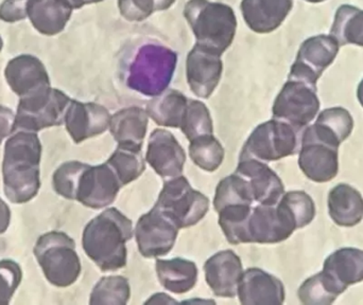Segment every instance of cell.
Returning <instances> with one entry per match:
<instances>
[{
	"mask_svg": "<svg viewBox=\"0 0 363 305\" xmlns=\"http://www.w3.org/2000/svg\"><path fill=\"white\" fill-rule=\"evenodd\" d=\"M252 210V205H230L218 212L220 227L230 244L249 243L247 224Z\"/></svg>",
	"mask_w": 363,
	"mask_h": 305,
	"instance_id": "30",
	"label": "cell"
},
{
	"mask_svg": "<svg viewBox=\"0 0 363 305\" xmlns=\"http://www.w3.org/2000/svg\"><path fill=\"white\" fill-rule=\"evenodd\" d=\"M180 228L157 207L143 215L135 228L138 251L145 258L167 255L176 244Z\"/></svg>",
	"mask_w": 363,
	"mask_h": 305,
	"instance_id": "12",
	"label": "cell"
},
{
	"mask_svg": "<svg viewBox=\"0 0 363 305\" xmlns=\"http://www.w3.org/2000/svg\"><path fill=\"white\" fill-rule=\"evenodd\" d=\"M106 163L113 168L123 187L136 180L146 168L144 158L140 152L128 150L121 146H118L114 154L108 158Z\"/></svg>",
	"mask_w": 363,
	"mask_h": 305,
	"instance_id": "34",
	"label": "cell"
},
{
	"mask_svg": "<svg viewBox=\"0 0 363 305\" xmlns=\"http://www.w3.org/2000/svg\"><path fill=\"white\" fill-rule=\"evenodd\" d=\"M11 221V210L8 205L0 198V234L8 230Z\"/></svg>",
	"mask_w": 363,
	"mask_h": 305,
	"instance_id": "44",
	"label": "cell"
},
{
	"mask_svg": "<svg viewBox=\"0 0 363 305\" xmlns=\"http://www.w3.org/2000/svg\"><path fill=\"white\" fill-rule=\"evenodd\" d=\"M289 211L298 229L309 225L315 217V206L313 198L303 191H291L284 194L279 200Z\"/></svg>",
	"mask_w": 363,
	"mask_h": 305,
	"instance_id": "37",
	"label": "cell"
},
{
	"mask_svg": "<svg viewBox=\"0 0 363 305\" xmlns=\"http://www.w3.org/2000/svg\"><path fill=\"white\" fill-rule=\"evenodd\" d=\"M237 295L243 305H279L285 301V287L272 275L250 268L242 272Z\"/></svg>",
	"mask_w": 363,
	"mask_h": 305,
	"instance_id": "20",
	"label": "cell"
},
{
	"mask_svg": "<svg viewBox=\"0 0 363 305\" xmlns=\"http://www.w3.org/2000/svg\"><path fill=\"white\" fill-rule=\"evenodd\" d=\"M111 115L104 106L72 100L65 115L66 130L77 144L110 129Z\"/></svg>",
	"mask_w": 363,
	"mask_h": 305,
	"instance_id": "16",
	"label": "cell"
},
{
	"mask_svg": "<svg viewBox=\"0 0 363 305\" xmlns=\"http://www.w3.org/2000/svg\"><path fill=\"white\" fill-rule=\"evenodd\" d=\"M339 144L328 139L315 127H307L303 134L298 166L311 180L328 183L339 172Z\"/></svg>",
	"mask_w": 363,
	"mask_h": 305,
	"instance_id": "10",
	"label": "cell"
},
{
	"mask_svg": "<svg viewBox=\"0 0 363 305\" xmlns=\"http://www.w3.org/2000/svg\"><path fill=\"white\" fill-rule=\"evenodd\" d=\"M223 71L221 55L196 44L188 53L186 74L190 89L196 97L207 99L219 84Z\"/></svg>",
	"mask_w": 363,
	"mask_h": 305,
	"instance_id": "15",
	"label": "cell"
},
{
	"mask_svg": "<svg viewBox=\"0 0 363 305\" xmlns=\"http://www.w3.org/2000/svg\"><path fill=\"white\" fill-rule=\"evenodd\" d=\"M28 0H4L0 4V19L6 23H16L27 18Z\"/></svg>",
	"mask_w": 363,
	"mask_h": 305,
	"instance_id": "42",
	"label": "cell"
},
{
	"mask_svg": "<svg viewBox=\"0 0 363 305\" xmlns=\"http://www.w3.org/2000/svg\"><path fill=\"white\" fill-rule=\"evenodd\" d=\"M72 10L65 0H28L27 18L36 31L53 36L65 29Z\"/></svg>",
	"mask_w": 363,
	"mask_h": 305,
	"instance_id": "25",
	"label": "cell"
},
{
	"mask_svg": "<svg viewBox=\"0 0 363 305\" xmlns=\"http://www.w3.org/2000/svg\"><path fill=\"white\" fill-rule=\"evenodd\" d=\"M155 268L160 282L172 293L185 294L196 285L198 270L189 260H157Z\"/></svg>",
	"mask_w": 363,
	"mask_h": 305,
	"instance_id": "28",
	"label": "cell"
},
{
	"mask_svg": "<svg viewBox=\"0 0 363 305\" xmlns=\"http://www.w3.org/2000/svg\"><path fill=\"white\" fill-rule=\"evenodd\" d=\"M178 55L159 44L144 45L128 72L127 84L136 93L157 97L167 89L176 71Z\"/></svg>",
	"mask_w": 363,
	"mask_h": 305,
	"instance_id": "4",
	"label": "cell"
},
{
	"mask_svg": "<svg viewBox=\"0 0 363 305\" xmlns=\"http://www.w3.org/2000/svg\"><path fill=\"white\" fill-rule=\"evenodd\" d=\"M204 272L207 284L216 296L233 298L237 295L243 270L240 258L234 251H220L209 258Z\"/></svg>",
	"mask_w": 363,
	"mask_h": 305,
	"instance_id": "21",
	"label": "cell"
},
{
	"mask_svg": "<svg viewBox=\"0 0 363 305\" xmlns=\"http://www.w3.org/2000/svg\"><path fill=\"white\" fill-rule=\"evenodd\" d=\"M357 97L363 108V80L362 81V83H360L359 86H358Z\"/></svg>",
	"mask_w": 363,
	"mask_h": 305,
	"instance_id": "47",
	"label": "cell"
},
{
	"mask_svg": "<svg viewBox=\"0 0 363 305\" xmlns=\"http://www.w3.org/2000/svg\"><path fill=\"white\" fill-rule=\"evenodd\" d=\"M2 48H4V40H2L1 36H0V52H1Z\"/></svg>",
	"mask_w": 363,
	"mask_h": 305,
	"instance_id": "48",
	"label": "cell"
},
{
	"mask_svg": "<svg viewBox=\"0 0 363 305\" xmlns=\"http://www.w3.org/2000/svg\"><path fill=\"white\" fill-rule=\"evenodd\" d=\"M70 102L72 99L65 93L51 86L21 98L15 115L14 133H38L63 125Z\"/></svg>",
	"mask_w": 363,
	"mask_h": 305,
	"instance_id": "6",
	"label": "cell"
},
{
	"mask_svg": "<svg viewBox=\"0 0 363 305\" xmlns=\"http://www.w3.org/2000/svg\"><path fill=\"white\" fill-rule=\"evenodd\" d=\"M180 129L189 142L200 136L213 135V120L206 105L196 100H189Z\"/></svg>",
	"mask_w": 363,
	"mask_h": 305,
	"instance_id": "35",
	"label": "cell"
},
{
	"mask_svg": "<svg viewBox=\"0 0 363 305\" xmlns=\"http://www.w3.org/2000/svg\"><path fill=\"white\" fill-rule=\"evenodd\" d=\"M321 274L340 296L350 285L363 281V251L342 248L335 251L324 262Z\"/></svg>",
	"mask_w": 363,
	"mask_h": 305,
	"instance_id": "22",
	"label": "cell"
},
{
	"mask_svg": "<svg viewBox=\"0 0 363 305\" xmlns=\"http://www.w3.org/2000/svg\"><path fill=\"white\" fill-rule=\"evenodd\" d=\"M23 272L13 260L0 261V305H8L21 284Z\"/></svg>",
	"mask_w": 363,
	"mask_h": 305,
	"instance_id": "41",
	"label": "cell"
},
{
	"mask_svg": "<svg viewBox=\"0 0 363 305\" xmlns=\"http://www.w3.org/2000/svg\"><path fill=\"white\" fill-rule=\"evenodd\" d=\"M254 196L250 183L241 175H230L220 181L216 189L213 207L219 212L222 208L230 205H252Z\"/></svg>",
	"mask_w": 363,
	"mask_h": 305,
	"instance_id": "31",
	"label": "cell"
},
{
	"mask_svg": "<svg viewBox=\"0 0 363 305\" xmlns=\"http://www.w3.org/2000/svg\"><path fill=\"white\" fill-rule=\"evenodd\" d=\"M4 76L10 88L19 98L51 86L44 64L31 54H21L11 59L6 64Z\"/></svg>",
	"mask_w": 363,
	"mask_h": 305,
	"instance_id": "19",
	"label": "cell"
},
{
	"mask_svg": "<svg viewBox=\"0 0 363 305\" xmlns=\"http://www.w3.org/2000/svg\"><path fill=\"white\" fill-rule=\"evenodd\" d=\"M131 296L129 281L121 276L102 278L94 287L89 304L91 305H125Z\"/></svg>",
	"mask_w": 363,
	"mask_h": 305,
	"instance_id": "32",
	"label": "cell"
},
{
	"mask_svg": "<svg viewBox=\"0 0 363 305\" xmlns=\"http://www.w3.org/2000/svg\"><path fill=\"white\" fill-rule=\"evenodd\" d=\"M190 158L199 168L213 172L221 166L224 149L213 135H204L190 142Z\"/></svg>",
	"mask_w": 363,
	"mask_h": 305,
	"instance_id": "33",
	"label": "cell"
},
{
	"mask_svg": "<svg viewBox=\"0 0 363 305\" xmlns=\"http://www.w3.org/2000/svg\"><path fill=\"white\" fill-rule=\"evenodd\" d=\"M15 115L12 110L0 105V144L14 133Z\"/></svg>",
	"mask_w": 363,
	"mask_h": 305,
	"instance_id": "43",
	"label": "cell"
},
{
	"mask_svg": "<svg viewBox=\"0 0 363 305\" xmlns=\"http://www.w3.org/2000/svg\"><path fill=\"white\" fill-rule=\"evenodd\" d=\"M320 110L317 86L298 80H288L273 104L274 119L296 129L307 127Z\"/></svg>",
	"mask_w": 363,
	"mask_h": 305,
	"instance_id": "9",
	"label": "cell"
},
{
	"mask_svg": "<svg viewBox=\"0 0 363 305\" xmlns=\"http://www.w3.org/2000/svg\"><path fill=\"white\" fill-rule=\"evenodd\" d=\"M177 0H118L119 12L129 21H143L151 15L168 10Z\"/></svg>",
	"mask_w": 363,
	"mask_h": 305,
	"instance_id": "38",
	"label": "cell"
},
{
	"mask_svg": "<svg viewBox=\"0 0 363 305\" xmlns=\"http://www.w3.org/2000/svg\"><path fill=\"white\" fill-rule=\"evenodd\" d=\"M298 295L301 302L306 305H330L338 297L326 284L320 272L303 283Z\"/></svg>",
	"mask_w": 363,
	"mask_h": 305,
	"instance_id": "40",
	"label": "cell"
},
{
	"mask_svg": "<svg viewBox=\"0 0 363 305\" xmlns=\"http://www.w3.org/2000/svg\"><path fill=\"white\" fill-rule=\"evenodd\" d=\"M294 6V0H242L243 19L252 31L271 33L285 21Z\"/></svg>",
	"mask_w": 363,
	"mask_h": 305,
	"instance_id": "23",
	"label": "cell"
},
{
	"mask_svg": "<svg viewBox=\"0 0 363 305\" xmlns=\"http://www.w3.org/2000/svg\"><path fill=\"white\" fill-rule=\"evenodd\" d=\"M330 35L342 45H358L363 47V10L343 4L337 10Z\"/></svg>",
	"mask_w": 363,
	"mask_h": 305,
	"instance_id": "29",
	"label": "cell"
},
{
	"mask_svg": "<svg viewBox=\"0 0 363 305\" xmlns=\"http://www.w3.org/2000/svg\"><path fill=\"white\" fill-rule=\"evenodd\" d=\"M328 211L337 225L354 227L363 219L362 195L351 185H336L328 195Z\"/></svg>",
	"mask_w": 363,
	"mask_h": 305,
	"instance_id": "26",
	"label": "cell"
},
{
	"mask_svg": "<svg viewBox=\"0 0 363 305\" xmlns=\"http://www.w3.org/2000/svg\"><path fill=\"white\" fill-rule=\"evenodd\" d=\"M298 148V129L279 119H272L252 132L241 150L240 157L277 161L294 155Z\"/></svg>",
	"mask_w": 363,
	"mask_h": 305,
	"instance_id": "8",
	"label": "cell"
},
{
	"mask_svg": "<svg viewBox=\"0 0 363 305\" xmlns=\"http://www.w3.org/2000/svg\"><path fill=\"white\" fill-rule=\"evenodd\" d=\"M147 304H178L176 300L172 299L168 295H165V294H157V295H153L148 301L146 302Z\"/></svg>",
	"mask_w": 363,
	"mask_h": 305,
	"instance_id": "45",
	"label": "cell"
},
{
	"mask_svg": "<svg viewBox=\"0 0 363 305\" xmlns=\"http://www.w3.org/2000/svg\"><path fill=\"white\" fill-rule=\"evenodd\" d=\"M315 123L328 130L342 144L353 131L354 121L351 114L342 108L323 110Z\"/></svg>",
	"mask_w": 363,
	"mask_h": 305,
	"instance_id": "39",
	"label": "cell"
},
{
	"mask_svg": "<svg viewBox=\"0 0 363 305\" xmlns=\"http://www.w3.org/2000/svg\"><path fill=\"white\" fill-rule=\"evenodd\" d=\"M308 2H313V4H317V2L325 1V0H306Z\"/></svg>",
	"mask_w": 363,
	"mask_h": 305,
	"instance_id": "49",
	"label": "cell"
},
{
	"mask_svg": "<svg viewBox=\"0 0 363 305\" xmlns=\"http://www.w3.org/2000/svg\"><path fill=\"white\" fill-rule=\"evenodd\" d=\"M34 255L49 283L57 287H70L81 274L76 243L64 232L51 231L40 236Z\"/></svg>",
	"mask_w": 363,
	"mask_h": 305,
	"instance_id": "5",
	"label": "cell"
},
{
	"mask_svg": "<svg viewBox=\"0 0 363 305\" xmlns=\"http://www.w3.org/2000/svg\"><path fill=\"white\" fill-rule=\"evenodd\" d=\"M87 166L80 161H68L59 166L53 174L55 191L62 197L76 200L79 179Z\"/></svg>",
	"mask_w": 363,
	"mask_h": 305,
	"instance_id": "36",
	"label": "cell"
},
{
	"mask_svg": "<svg viewBox=\"0 0 363 305\" xmlns=\"http://www.w3.org/2000/svg\"><path fill=\"white\" fill-rule=\"evenodd\" d=\"M132 238V221L118 209L111 208L87 224L83 249L102 272H115L127 265L125 244Z\"/></svg>",
	"mask_w": 363,
	"mask_h": 305,
	"instance_id": "2",
	"label": "cell"
},
{
	"mask_svg": "<svg viewBox=\"0 0 363 305\" xmlns=\"http://www.w3.org/2000/svg\"><path fill=\"white\" fill-rule=\"evenodd\" d=\"M123 188L118 177L108 163L87 166L79 179L76 200L91 209L110 206Z\"/></svg>",
	"mask_w": 363,
	"mask_h": 305,
	"instance_id": "14",
	"label": "cell"
},
{
	"mask_svg": "<svg viewBox=\"0 0 363 305\" xmlns=\"http://www.w3.org/2000/svg\"><path fill=\"white\" fill-rule=\"evenodd\" d=\"M42 144L38 134L16 132L4 146L2 175L4 194L14 204H26L40 188Z\"/></svg>",
	"mask_w": 363,
	"mask_h": 305,
	"instance_id": "1",
	"label": "cell"
},
{
	"mask_svg": "<svg viewBox=\"0 0 363 305\" xmlns=\"http://www.w3.org/2000/svg\"><path fill=\"white\" fill-rule=\"evenodd\" d=\"M72 8H81L87 4H98V2L104 1V0H65Z\"/></svg>",
	"mask_w": 363,
	"mask_h": 305,
	"instance_id": "46",
	"label": "cell"
},
{
	"mask_svg": "<svg viewBox=\"0 0 363 305\" xmlns=\"http://www.w3.org/2000/svg\"><path fill=\"white\" fill-rule=\"evenodd\" d=\"M147 161L160 176L172 179L181 176L186 155L170 132L157 129L153 131L149 139Z\"/></svg>",
	"mask_w": 363,
	"mask_h": 305,
	"instance_id": "18",
	"label": "cell"
},
{
	"mask_svg": "<svg viewBox=\"0 0 363 305\" xmlns=\"http://www.w3.org/2000/svg\"><path fill=\"white\" fill-rule=\"evenodd\" d=\"M148 114L140 108H128L111 117L110 131L118 146L140 152L147 129Z\"/></svg>",
	"mask_w": 363,
	"mask_h": 305,
	"instance_id": "24",
	"label": "cell"
},
{
	"mask_svg": "<svg viewBox=\"0 0 363 305\" xmlns=\"http://www.w3.org/2000/svg\"><path fill=\"white\" fill-rule=\"evenodd\" d=\"M236 173L247 179L253 192L254 200L260 205L275 206L285 194L281 178L262 160L240 157Z\"/></svg>",
	"mask_w": 363,
	"mask_h": 305,
	"instance_id": "17",
	"label": "cell"
},
{
	"mask_svg": "<svg viewBox=\"0 0 363 305\" xmlns=\"http://www.w3.org/2000/svg\"><path fill=\"white\" fill-rule=\"evenodd\" d=\"M184 17L200 46L222 55L232 45L237 19L234 10L228 4L211 0H188Z\"/></svg>",
	"mask_w": 363,
	"mask_h": 305,
	"instance_id": "3",
	"label": "cell"
},
{
	"mask_svg": "<svg viewBox=\"0 0 363 305\" xmlns=\"http://www.w3.org/2000/svg\"><path fill=\"white\" fill-rule=\"evenodd\" d=\"M189 99L176 89H166L153 97L147 105V114L160 127L180 129Z\"/></svg>",
	"mask_w": 363,
	"mask_h": 305,
	"instance_id": "27",
	"label": "cell"
},
{
	"mask_svg": "<svg viewBox=\"0 0 363 305\" xmlns=\"http://www.w3.org/2000/svg\"><path fill=\"white\" fill-rule=\"evenodd\" d=\"M155 207L184 229L196 225L206 215L209 200L185 177L178 176L166 181Z\"/></svg>",
	"mask_w": 363,
	"mask_h": 305,
	"instance_id": "7",
	"label": "cell"
},
{
	"mask_svg": "<svg viewBox=\"0 0 363 305\" xmlns=\"http://www.w3.org/2000/svg\"><path fill=\"white\" fill-rule=\"evenodd\" d=\"M298 230L289 211L279 202L275 206L260 205L252 210L247 224L249 243L277 244Z\"/></svg>",
	"mask_w": 363,
	"mask_h": 305,
	"instance_id": "13",
	"label": "cell"
},
{
	"mask_svg": "<svg viewBox=\"0 0 363 305\" xmlns=\"http://www.w3.org/2000/svg\"><path fill=\"white\" fill-rule=\"evenodd\" d=\"M340 44L332 35H317L303 42L290 71V80L317 85L324 70L336 59Z\"/></svg>",
	"mask_w": 363,
	"mask_h": 305,
	"instance_id": "11",
	"label": "cell"
}]
</instances>
